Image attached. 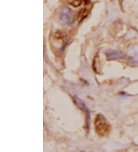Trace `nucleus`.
Segmentation results:
<instances>
[{
	"instance_id": "f257e3e1",
	"label": "nucleus",
	"mask_w": 138,
	"mask_h": 152,
	"mask_svg": "<svg viewBox=\"0 0 138 152\" xmlns=\"http://www.w3.org/2000/svg\"><path fill=\"white\" fill-rule=\"evenodd\" d=\"M96 133L101 137L107 135L110 132V125L107 121V119L101 114H98L94 121Z\"/></svg>"
},
{
	"instance_id": "f03ea898",
	"label": "nucleus",
	"mask_w": 138,
	"mask_h": 152,
	"mask_svg": "<svg viewBox=\"0 0 138 152\" xmlns=\"http://www.w3.org/2000/svg\"><path fill=\"white\" fill-rule=\"evenodd\" d=\"M59 18H60V20L63 24L65 25L72 24L74 21V13L68 8H64L61 10V12L59 14Z\"/></svg>"
},
{
	"instance_id": "7ed1b4c3",
	"label": "nucleus",
	"mask_w": 138,
	"mask_h": 152,
	"mask_svg": "<svg viewBox=\"0 0 138 152\" xmlns=\"http://www.w3.org/2000/svg\"><path fill=\"white\" fill-rule=\"evenodd\" d=\"M107 56L109 59H116V58H120L123 57V55L116 51H111V52H107Z\"/></svg>"
},
{
	"instance_id": "20e7f679",
	"label": "nucleus",
	"mask_w": 138,
	"mask_h": 152,
	"mask_svg": "<svg viewBox=\"0 0 138 152\" xmlns=\"http://www.w3.org/2000/svg\"><path fill=\"white\" fill-rule=\"evenodd\" d=\"M67 2L74 7H79L82 3V0H67Z\"/></svg>"
}]
</instances>
